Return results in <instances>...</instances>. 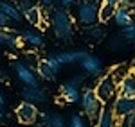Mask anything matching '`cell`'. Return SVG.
<instances>
[{"mask_svg":"<svg viewBox=\"0 0 135 127\" xmlns=\"http://www.w3.org/2000/svg\"><path fill=\"white\" fill-rule=\"evenodd\" d=\"M51 27L52 34L56 40L67 43L72 40L74 32H76V20L72 18V14L69 13V9H51Z\"/></svg>","mask_w":135,"mask_h":127,"instance_id":"cell-1","label":"cell"},{"mask_svg":"<svg viewBox=\"0 0 135 127\" xmlns=\"http://www.w3.org/2000/svg\"><path fill=\"white\" fill-rule=\"evenodd\" d=\"M78 104H79V107H81L83 115L88 118V120H92L94 124L97 122V118L101 117L103 109L106 107V104L97 97V93H95L94 88H83Z\"/></svg>","mask_w":135,"mask_h":127,"instance_id":"cell-2","label":"cell"},{"mask_svg":"<svg viewBox=\"0 0 135 127\" xmlns=\"http://www.w3.org/2000/svg\"><path fill=\"white\" fill-rule=\"evenodd\" d=\"M103 0H79L76 4V21L83 27L99 23V7Z\"/></svg>","mask_w":135,"mask_h":127,"instance_id":"cell-3","label":"cell"},{"mask_svg":"<svg viewBox=\"0 0 135 127\" xmlns=\"http://www.w3.org/2000/svg\"><path fill=\"white\" fill-rule=\"evenodd\" d=\"M86 79V74H79V75H74L70 79H67L60 90H58V95L63 102L67 104H74V102H79V97H81V84L85 82Z\"/></svg>","mask_w":135,"mask_h":127,"instance_id":"cell-4","label":"cell"},{"mask_svg":"<svg viewBox=\"0 0 135 127\" xmlns=\"http://www.w3.org/2000/svg\"><path fill=\"white\" fill-rule=\"evenodd\" d=\"M94 90H95L97 97L103 100L104 104H108L112 98H115L119 95V81L112 75V72L104 74L97 79V84L94 86Z\"/></svg>","mask_w":135,"mask_h":127,"instance_id":"cell-5","label":"cell"},{"mask_svg":"<svg viewBox=\"0 0 135 127\" xmlns=\"http://www.w3.org/2000/svg\"><path fill=\"white\" fill-rule=\"evenodd\" d=\"M60 68H61V64L58 63L56 56L51 54V56H47V57L40 59V63L36 64V74H38V77H40L42 81L52 82V81H56Z\"/></svg>","mask_w":135,"mask_h":127,"instance_id":"cell-6","label":"cell"},{"mask_svg":"<svg viewBox=\"0 0 135 127\" xmlns=\"http://www.w3.org/2000/svg\"><path fill=\"white\" fill-rule=\"evenodd\" d=\"M11 66H13V70H15L16 79H18L23 86H40V77L34 72L36 68L29 66V64L23 63V61H13Z\"/></svg>","mask_w":135,"mask_h":127,"instance_id":"cell-7","label":"cell"},{"mask_svg":"<svg viewBox=\"0 0 135 127\" xmlns=\"http://www.w3.org/2000/svg\"><path fill=\"white\" fill-rule=\"evenodd\" d=\"M15 117L22 125H31V124H36V120L40 117V109L32 102L22 100L20 104L15 107Z\"/></svg>","mask_w":135,"mask_h":127,"instance_id":"cell-8","label":"cell"},{"mask_svg":"<svg viewBox=\"0 0 135 127\" xmlns=\"http://www.w3.org/2000/svg\"><path fill=\"white\" fill-rule=\"evenodd\" d=\"M79 66H81L83 74L90 75V77H101V75H104V64L97 56L86 54L83 59L79 61Z\"/></svg>","mask_w":135,"mask_h":127,"instance_id":"cell-9","label":"cell"},{"mask_svg":"<svg viewBox=\"0 0 135 127\" xmlns=\"http://www.w3.org/2000/svg\"><path fill=\"white\" fill-rule=\"evenodd\" d=\"M112 109H114V113L117 115L119 120H124L126 117H130L132 113H135V98L117 95L112 100Z\"/></svg>","mask_w":135,"mask_h":127,"instance_id":"cell-10","label":"cell"},{"mask_svg":"<svg viewBox=\"0 0 135 127\" xmlns=\"http://www.w3.org/2000/svg\"><path fill=\"white\" fill-rule=\"evenodd\" d=\"M22 98L38 106V104H47L49 102V93L42 86H23L22 88Z\"/></svg>","mask_w":135,"mask_h":127,"instance_id":"cell-11","label":"cell"},{"mask_svg":"<svg viewBox=\"0 0 135 127\" xmlns=\"http://www.w3.org/2000/svg\"><path fill=\"white\" fill-rule=\"evenodd\" d=\"M0 45L7 47L11 50H20L25 47L22 36L13 29H0Z\"/></svg>","mask_w":135,"mask_h":127,"instance_id":"cell-12","label":"cell"},{"mask_svg":"<svg viewBox=\"0 0 135 127\" xmlns=\"http://www.w3.org/2000/svg\"><path fill=\"white\" fill-rule=\"evenodd\" d=\"M20 36H22V40H23V45L32 48V50H38V48H43L45 47V38L38 31L27 29V31L20 32Z\"/></svg>","mask_w":135,"mask_h":127,"instance_id":"cell-13","label":"cell"},{"mask_svg":"<svg viewBox=\"0 0 135 127\" xmlns=\"http://www.w3.org/2000/svg\"><path fill=\"white\" fill-rule=\"evenodd\" d=\"M86 54H88L86 50H81V48H74V50H65V52H58V54H54V56H56L58 63L63 66V64H74V63H79V61L83 59Z\"/></svg>","mask_w":135,"mask_h":127,"instance_id":"cell-14","label":"cell"},{"mask_svg":"<svg viewBox=\"0 0 135 127\" xmlns=\"http://www.w3.org/2000/svg\"><path fill=\"white\" fill-rule=\"evenodd\" d=\"M112 20H114V23L117 25V27H121V29L128 27L130 23H133V14H132V9H130V7H126V5H117Z\"/></svg>","mask_w":135,"mask_h":127,"instance_id":"cell-15","label":"cell"},{"mask_svg":"<svg viewBox=\"0 0 135 127\" xmlns=\"http://www.w3.org/2000/svg\"><path fill=\"white\" fill-rule=\"evenodd\" d=\"M119 95L135 98V70H130L126 77L119 82Z\"/></svg>","mask_w":135,"mask_h":127,"instance_id":"cell-16","label":"cell"},{"mask_svg":"<svg viewBox=\"0 0 135 127\" xmlns=\"http://www.w3.org/2000/svg\"><path fill=\"white\" fill-rule=\"evenodd\" d=\"M117 124H119V118L114 113V109L112 107H104L101 117L95 122V127H117Z\"/></svg>","mask_w":135,"mask_h":127,"instance_id":"cell-17","label":"cell"},{"mask_svg":"<svg viewBox=\"0 0 135 127\" xmlns=\"http://www.w3.org/2000/svg\"><path fill=\"white\" fill-rule=\"evenodd\" d=\"M0 11L4 13V14H7L13 21H22L23 20V14L20 13V9L11 2V0H0Z\"/></svg>","mask_w":135,"mask_h":127,"instance_id":"cell-18","label":"cell"},{"mask_svg":"<svg viewBox=\"0 0 135 127\" xmlns=\"http://www.w3.org/2000/svg\"><path fill=\"white\" fill-rule=\"evenodd\" d=\"M23 20L27 21L29 25H32V27L43 23V11L40 9V5H34L32 9H29L27 13H23Z\"/></svg>","mask_w":135,"mask_h":127,"instance_id":"cell-19","label":"cell"},{"mask_svg":"<svg viewBox=\"0 0 135 127\" xmlns=\"http://www.w3.org/2000/svg\"><path fill=\"white\" fill-rule=\"evenodd\" d=\"M85 32L88 36V40H92V41H101L104 38V34H106L103 23H95V25H90V27H85Z\"/></svg>","mask_w":135,"mask_h":127,"instance_id":"cell-20","label":"cell"},{"mask_svg":"<svg viewBox=\"0 0 135 127\" xmlns=\"http://www.w3.org/2000/svg\"><path fill=\"white\" fill-rule=\"evenodd\" d=\"M115 13V5L112 4H106V2H101V7H99V23H106L114 18Z\"/></svg>","mask_w":135,"mask_h":127,"instance_id":"cell-21","label":"cell"},{"mask_svg":"<svg viewBox=\"0 0 135 127\" xmlns=\"http://www.w3.org/2000/svg\"><path fill=\"white\" fill-rule=\"evenodd\" d=\"M43 124L45 127H67V122L60 113H47V118Z\"/></svg>","mask_w":135,"mask_h":127,"instance_id":"cell-22","label":"cell"},{"mask_svg":"<svg viewBox=\"0 0 135 127\" xmlns=\"http://www.w3.org/2000/svg\"><path fill=\"white\" fill-rule=\"evenodd\" d=\"M69 127H88V118L81 113H76L69 118Z\"/></svg>","mask_w":135,"mask_h":127,"instance_id":"cell-23","label":"cell"},{"mask_svg":"<svg viewBox=\"0 0 135 127\" xmlns=\"http://www.w3.org/2000/svg\"><path fill=\"white\" fill-rule=\"evenodd\" d=\"M128 72H130V66H128L126 63H121V64H117V66H114V70H112V75H114L115 79L121 82V81H123V79L126 77V74H128Z\"/></svg>","mask_w":135,"mask_h":127,"instance_id":"cell-24","label":"cell"},{"mask_svg":"<svg viewBox=\"0 0 135 127\" xmlns=\"http://www.w3.org/2000/svg\"><path fill=\"white\" fill-rule=\"evenodd\" d=\"M13 4L20 9V13L23 14V13H27L29 9H32L36 4H34V0H13Z\"/></svg>","mask_w":135,"mask_h":127,"instance_id":"cell-25","label":"cell"},{"mask_svg":"<svg viewBox=\"0 0 135 127\" xmlns=\"http://www.w3.org/2000/svg\"><path fill=\"white\" fill-rule=\"evenodd\" d=\"M121 36H123L124 40H130V41L135 43V21L130 23L128 27H124V29H121Z\"/></svg>","mask_w":135,"mask_h":127,"instance_id":"cell-26","label":"cell"},{"mask_svg":"<svg viewBox=\"0 0 135 127\" xmlns=\"http://www.w3.org/2000/svg\"><path fill=\"white\" fill-rule=\"evenodd\" d=\"M22 61H23V63H27L29 66H32V68H36V64L40 63V59L36 57V54H34V52H25Z\"/></svg>","mask_w":135,"mask_h":127,"instance_id":"cell-27","label":"cell"},{"mask_svg":"<svg viewBox=\"0 0 135 127\" xmlns=\"http://www.w3.org/2000/svg\"><path fill=\"white\" fill-rule=\"evenodd\" d=\"M13 23V20H11L7 14H4L2 11H0V29H11L9 25Z\"/></svg>","mask_w":135,"mask_h":127,"instance_id":"cell-28","label":"cell"},{"mask_svg":"<svg viewBox=\"0 0 135 127\" xmlns=\"http://www.w3.org/2000/svg\"><path fill=\"white\" fill-rule=\"evenodd\" d=\"M58 4L61 5V9H70L72 5L78 4V0H58Z\"/></svg>","mask_w":135,"mask_h":127,"instance_id":"cell-29","label":"cell"},{"mask_svg":"<svg viewBox=\"0 0 135 127\" xmlns=\"http://www.w3.org/2000/svg\"><path fill=\"white\" fill-rule=\"evenodd\" d=\"M123 122H124V125H126V127H135V113H132L130 117H126Z\"/></svg>","mask_w":135,"mask_h":127,"instance_id":"cell-30","label":"cell"},{"mask_svg":"<svg viewBox=\"0 0 135 127\" xmlns=\"http://www.w3.org/2000/svg\"><path fill=\"white\" fill-rule=\"evenodd\" d=\"M119 5H126V7H135V0H121L119 2Z\"/></svg>","mask_w":135,"mask_h":127,"instance_id":"cell-31","label":"cell"},{"mask_svg":"<svg viewBox=\"0 0 135 127\" xmlns=\"http://www.w3.org/2000/svg\"><path fill=\"white\" fill-rule=\"evenodd\" d=\"M6 106V95H4V90H2V86H0V107Z\"/></svg>","mask_w":135,"mask_h":127,"instance_id":"cell-32","label":"cell"},{"mask_svg":"<svg viewBox=\"0 0 135 127\" xmlns=\"http://www.w3.org/2000/svg\"><path fill=\"white\" fill-rule=\"evenodd\" d=\"M40 4L45 5V7H52L54 5V0H40Z\"/></svg>","mask_w":135,"mask_h":127,"instance_id":"cell-33","label":"cell"},{"mask_svg":"<svg viewBox=\"0 0 135 127\" xmlns=\"http://www.w3.org/2000/svg\"><path fill=\"white\" fill-rule=\"evenodd\" d=\"M25 127H45V124L40 120V122H36V124H31V125H25Z\"/></svg>","mask_w":135,"mask_h":127,"instance_id":"cell-34","label":"cell"},{"mask_svg":"<svg viewBox=\"0 0 135 127\" xmlns=\"http://www.w3.org/2000/svg\"><path fill=\"white\" fill-rule=\"evenodd\" d=\"M103 2H106V4H112V5H115V7H117L121 0H103Z\"/></svg>","mask_w":135,"mask_h":127,"instance_id":"cell-35","label":"cell"},{"mask_svg":"<svg viewBox=\"0 0 135 127\" xmlns=\"http://www.w3.org/2000/svg\"><path fill=\"white\" fill-rule=\"evenodd\" d=\"M6 118V111H4V107H0V122Z\"/></svg>","mask_w":135,"mask_h":127,"instance_id":"cell-36","label":"cell"},{"mask_svg":"<svg viewBox=\"0 0 135 127\" xmlns=\"http://www.w3.org/2000/svg\"><path fill=\"white\" fill-rule=\"evenodd\" d=\"M2 75H4V74H2V72H0V77H2Z\"/></svg>","mask_w":135,"mask_h":127,"instance_id":"cell-37","label":"cell"},{"mask_svg":"<svg viewBox=\"0 0 135 127\" xmlns=\"http://www.w3.org/2000/svg\"><path fill=\"white\" fill-rule=\"evenodd\" d=\"M78 2H79V0H78Z\"/></svg>","mask_w":135,"mask_h":127,"instance_id":"cell-38","label":"cell"}]
</instances>
